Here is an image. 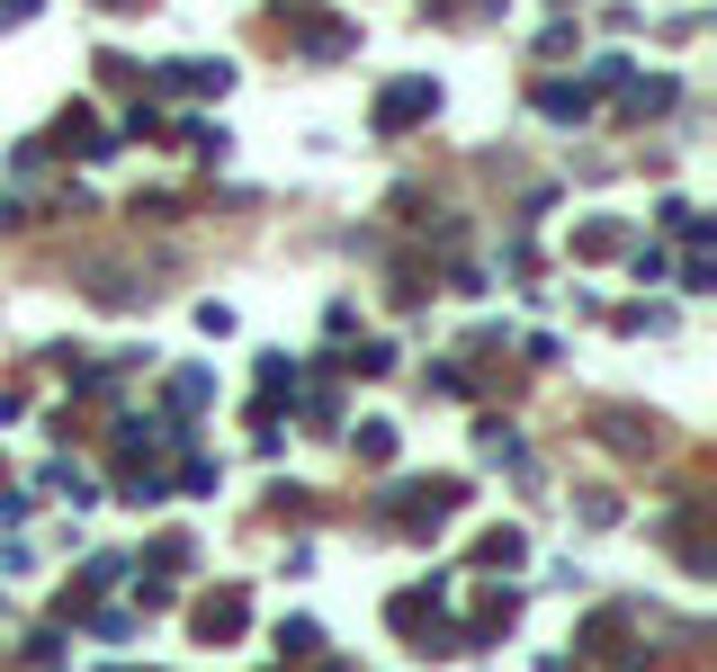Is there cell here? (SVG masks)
<instances>
[{
  "mask_svg": "<svg viewBox=\"0 0 717 672\" xmlns=\"http://www.w3.org/2000/svg\"><path fill=\"white\" fill-rule=\"evenodd\" d=\"M458 494H467L458 476H439V485H404L395 511H385V529H439L448 511H458Z\"/></svg>",
  "mask_w": 717,
  "mask_h": 672,
  "instance_id": "6da1fadb",
  "label": "cell"
},
{
  "mask_svg": "<svg viewBox=\"0 0 717 672\" xmlns=\"http://www.w3.org/2000/svg\"><path fill=\"white\" fill-rule=\"evenodd\" d=\"M431 108H439V82H431V73H422V82H395V90L377 99V134H404V126H422Z\"/></svg>",
  "mask_w": 717,
  "mask_h": 672,
  "instance_id": "7a4b0ae2",
  "label": "cell"
},
{
  "mask_svg": "<svg viewBox=\"0 0 717 672\" xmlns=\"http://www.w3.org/2000/svg\"><path fill=\"white\" fill-rule=\"evenodd\" d=\"M54 144H63V153H82V162H108V153H117L108 134H99V117H90V108L63 117V126H54Z\"/></svg>",
  "mask_w": 717,
  "mask_h": 672,
  "instance_id": "3957f363",
  "label": "cell"
},
{
  "mask_svg": "<svg viewBox=\"0 0 717 672\" xmlns=\"http://www.w3.org/2000/svg\"><path fill=\"white\" fill-rule=\"evenodd\" d=\"M233 73L225 63H162V90H180V99H207V90H225Z\"/></svg>",
  "mask_w": 717,
  "mask_h": 672,
  "instance_id": "277c9868",
  "label": "cell"
},
{
  "mask_svg": "<svg viewBox=\"0 0 717 672\" xmlns=\"http://www.w3.org/2000/svg\"><path fill=\"white\" fill-rule=\"evenodd\" d=\"M242 619H251V610H242V592H207V600H198V637H233Z\"/></svg>",
  "mask_w": 717,
  "mask_h": 672,
  "instance_id": "5b68a950",
  "label": "cell"
},
{
  "mask_svg": "<svg viewBox=\"0 0 717 672\" xmlns=\"http://www.w3.org/2000/svg\"><path fill=\"white\" fill-rule=\"evenodd\" d=\"M359 457H368V466L395 457V422H359Z\"/></svg>",
  "mask_w": 717,
  "mask_h": 672,
  "instance_id": "8992f818",
  "label": "cell"
},
{
  "mask_svg": "<svg viewBox=\"0 0 717 672\" xmlns=\"http://www.w3.org/2000/svg\"><path fill=\"white\" fill-rule=\"evenodd\" d=\"M539 108H547V117H583V108H593V90H565V82H547V90H539Z\"/></svg>",
  "mask_w": 717,
  "mask_h": 672,
  "instance_id": "52a82bcc",
  "label": "cell"
},
{
  "mask_svg": "<svg viewBox=\"0 0 717 672\" xmlns=\"http://www.w3.org/2000/svg\"><path fill=\"white\" fill-rule=\"evenodd\" d=\"M574 251H583V260H610V251H619V225H583Z\"/></svg>",
  "mask_w": 717,
  "mask_h": 672,
  "instance_id": "ba28073f",
  "label": "cell"
},
{
  "mask_svg": "<svg viewBox=\"0 0 717 672\" xmlns=\"http://www.w3.org/2000/svg\"><path fill=\"white\" fill-rule=\"evenodd\" d=\"M198 403H207V377H198V368L171 377V413H198Z\"/></svg>",
  "mask_w": 717,
  "mask_h": 672,
  "instance_id": "9c48e42d",
  "label": "cell"
},
{
  "mask_svg": "<svg viewBox=\"0 0 717 672\" xmlns=\"http://www.w3.org/2000/svg\"><path fill=\"white\" fill-rule=\"evenodd\" d=\"M314 646H323L314 619H287V628H279V654H314Z\"/></svg>",
  "mask_w": 717,
  "mask_h": 672,
  "instance_id": "30bf717a",
  "label": "cell"
},
{
  "mask_svg": "<svg viewBox=\"0 0 717 672\" xmlns=\"http://www.w3.org/2000/svg\"><path fill=\"white\" fill-rule=\"evenodd\" d=\"M485 565H520V529H493L485 538Z\"/></svg>",
  "mask_w": 717,
  "mask_h": 672,
  "instance_id": "8fae6325",
  "label": "cell"
}]
</instances>
